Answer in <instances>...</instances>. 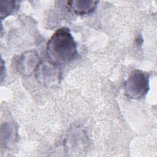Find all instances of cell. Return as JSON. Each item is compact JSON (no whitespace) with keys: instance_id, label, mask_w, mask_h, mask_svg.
Instances as JSON below:
<instances>
[{"instance_id":"1","label":"cell","mask_w":157,"mask_h":157,"mask_svg":"<svg viewBox=\"0 0 157 157\" xmlns=\"http://www.w3.org/2000/svg\"><path fill=\"white\" fill-rule=\"evenodd\" d=\"M46 53L48 61L57 66L75 58L77 45L68 28H59L53 34L47 44Z\"/></svg>"},{"instance_id":"2","label":"cell","mask_w":157,"mask_h":157,"mask_svg":"<svg viewBox=\"0 0 157 157\" xmlns=\"http://www.w3.org/2000/svg\"><path fill=\"white\" fill-rule=\"evenodd\" d=\"M148 90V75L141 70L132 71L124 83L125 93L131 99L142 98L147 94Z\"/></svg>"},{"instance_id":"3","label":"cell","mask_w":157,"mask_h":157,"mask_svg":"<svg viewBox=\"0 0 157 157\" xmlns=\"http://www.w3.org/2000/svg\"><path fill=\"white\" fill-rule=\"evenodd\" d=\"M58 66L49 61H42L36 68V75L39 80L46 85H53L58 83L60 72Z\"/></svg>"},{"instance_id":"4","label":"cell","mask_w":157,"mask_h":157,"mask_svg":"<svg viewBox=\"0 0 157 157\" xmlns=\"http://www.w3.org/2000/svg\"><path fill=\"white\" fill-rule=\"evenodd\" d=\"M37 53L34 51H29L24 53L19 59L18 70L24 75L31 74L39 64Z\"/></svg>"},{"instance_id":"5","label":"cell","mask_w":157,"mask_h":157,"mask_svg":"<svg viewBox=\"0 0 157 157\" xmlns=\"http://www.w3.org/2000/svg\"><path fill=\"white\" fill-rule=\"evenodd\" d=\"M97 1L77 0L68 1L67 4L77 15H86L92 13L97 7Z\"/></svg>"},{"instance_id":"6","label":"cell","mask_w":157,"mask_h":157,"mask_svg":"<svg viewBox=\"0 0 157 157\" xmlns=\"http://www.w3.org/2000/svg\"><path fill=\"white\" fill-rule=\"evenodd\" d=\"M17 2L14 1H0L1 18L7 17L17 9Z\"/></svg>"}]
</instances>
